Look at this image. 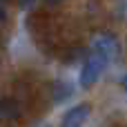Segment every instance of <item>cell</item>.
<instances>
[{"label": "cell", "mask_w": 127, "mask_h": 127, "mask_svg": "<svg viewBox=\"0 0 127 127\" xmlns=\"http://www.w3.org/2000/svg\"><path fill=\"white\" fill-rule=\"evenodd\" d=\"M4 2H7V0H2V7H4Z\"/></svg>", "instance_id": "9c48e42d"}, {"label": "cell", "mask_w": 127, "mask_h": 127, "mask_svg": "<svg viewBox=\"0 0 127 127\" xmlns=\"http://www.w3.org/2000/svg\"><path fill=\"white\" fill-rule=\"evenodd\" d=\"M92 51L100 54V56L109 63V60H114V58L118 56V42H116V38H114L112 33H100V36L94 38V49H92Z\"/></svg>", "instance_id": "7a4b0ae2"}, {"label": "cell", "mask_w": 127, "mask_h": 127, "mask_svg": "<svg viewBox=\"0 0 127 127\" xmlns=\"http://www.w3.org/2000/svg\"><path fill=\"white\" fill-rule=\"evenodd\" d=\"M18 114H20V109H18L16 100L4 98V100H2V118H16Z\"/></svg>", "instance_id": "277c9868"}, {"label": "cell", "mask_w": 127, "mask_h": 127, "mask_svg": "<svg viewBox=\"0 0 127 127\" xmlns=\"http://www.w3.org/2000/svg\"><path fill=\"white\" fill-rule=\"evenodd\" d=\"M49 2H60V0H49Z\"/></svg>", "instance_id": "ba28073f"}, {"label": "cell", "mask_w": 127, "mask_h": 127, "mask_svg": "<svg viewBox=\"0 0 127 127\" xmlns=\"http://www.w3.org/2000/svg\"><path fill=\"white\" fill-rule=\"evenodd\" d=\"M65 96H71V87H65V83L56 85V100H63Z\"/></svg>", "instance_id": "5b68a950"}, {"label": "cell", "mask_w": 127, "mask_h": 127, "mask_svg": "<svg viewBox=\"0 0 127 127\" xmlns=\"http://www.w3.org/2000/svg\"><path fill=\"white\" fill-rule=\"evenodd\" d=\"M33 2H36V0H18V7H22V9H29V7H33Z\"/></svg>", "instance_id": "8992f818"}, {"label": "cell", "mask_w": 127, "mask_h": 127, "mask_svg": "<svg viewBox=\"0 0 127 127\" xmlns=\"http://www.w3.org/2000/svg\"><path fill=\"white\" fill-rule=\"evenodd\" d=\"M87 116H89V105H87V103L76 105V107H71V109L65 114L63 127H83L85 121H87Z\"/></svg>", "instance_id": "3957f363"}, {"label": "cell", "mask_w": 127, "mask_h": 127, "mask_svg": "<svg viewBox=\"0 0 127 127\" xmlns=\"http://www.w3.org/2000/svg\"><path fill=\"white\" fill-rule=\"evenodd\" d=\"M105 65H107V60H105L100 54L92 51V54L87 56V63H85V67H83V71H80V85L87 87V85L96 83L98 76H100V71L105 69Z\"/></svg>", "instance_id": "6da1fadb"}, {"label": "cell", "mask_w": 127, "mask_h": 127, "mask_svg": "<svg viewBox=\"0 0 127 127\" xmlns=\"http://www.w3.org/2000/svg\"><path fill=\"white\" fill-rule=\"evenodd\" d=\"M123 87H125V92H127V76L123 78Z\"/></svg>", "instance_id": "52a82bcc"}]
</instances>
